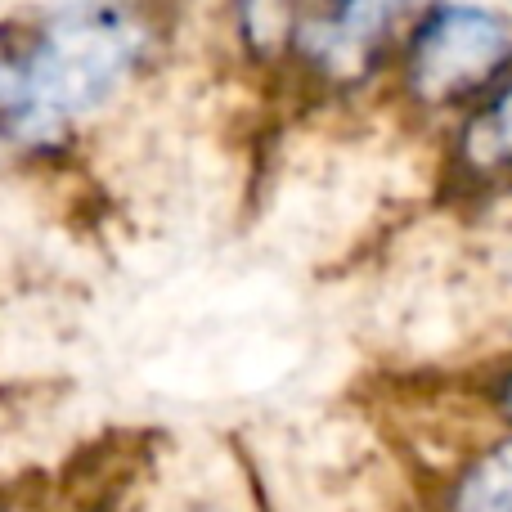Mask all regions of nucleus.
I'll return each mask as SVG.
<instances>
[{
	"label": "nucleus",
	"mask_w": 512,
	"mask_h": 512,
	"mask_svg": "<svg viewBox=\"0 0 512 512\" xmlns=\"http://www.w3.org/2000/svg\"><path fill=\"white\" fill-rule=\"evenodd\" d=\"M149 50V23L131 0H72L0 63V122L14 140L45 144L99 113Z\"/></svg>",
	"instance_id": "f257e3e1"
},
{
	"label": "nucleus",
	"mask_w": 512,
	"mask_h": 512,
	"mask_svg": "<svg viewBox=\"0 0 512 512\" xmlns=\"http://www.w3.org/2000/svg\"><path fill=\"white\" fill-rule=\"evenodd\" d=\"M512 72V14L477 0H436L409 23L400 86L418 108L477 104Z\"/></svg>",
	"instance_id": "f03ea898"
},
{
	"label": "nucleus",
	"mask_w": 512,
	"mask_h": 512,
	"mask_svg": "<svg viewBox=\"0 0 512 512\" xmlns=\"http://www.w3.org/2000/svg\"><path fill=\"white\" fill-rule=\"evenodd\" d=\"M409 9L414 0H306L288 50L324 77L355 81L387 54Z\"/></svg>",
	"instance_id": "7ed1b4c3"
},
{
	"label": "nucleus",
	"mask_w": 512,
	"mask_h": 512,
	"mask_svg": "<svg viewBox=\"0 0 512 512\" xmlns=\"http://www.w3.org/2000/svg\"><path fill=\"white\" fill-rule=\"evenodd\" d=\"M454 171L468 180H512V72L468 108L454 140Z\"/></svg>",
	"instance_id": "20e7f679"
},
{
	"label": "nucleus",
	"mask_w": 512,
	"mask_h": 512,
	"mask_svg": "<svg viewBox=\"0 0 512 512\" xmlns=\"http://www.w3.org/2000/svg\"><path fill=\"white\" fill-rule=\"evenodd\" d=\"M450 512H512V436L495 441L454 481Z\"/></svg>",
	"instance_id": "39448f33"
},
{
	"label": "nucleus",
	"mask_w": 512,
	"mask_h": 512,
	"mask_svg": "<svg viewBox=\"0 0 512 512\" xmlns=\"http://www.w3.org/2000/svg\"><path fill=\"white\" fill-rule=\"evenodd\" d=\"M306 0H234V18H239V36L252 54L274 59L292 45V27H297Z\"/></svg>",
	"instance_id": "423d86ee"
},
{
	"label": "nucleus",
	"mask_w": 512,
	"mask_h": 512,
	"mask_svg": "<svg viewBox=\"0 0 512 512\" xmlns=\"http://www.w3.org/2000/svg\"><path fill=\"white\" fill-rule=\"evenodd\" d=\"M499 405H504V414L512 418V373H508L504 382H499Z\"/></svg>",
	"instance_id": "0eeeda50"
},
{
	"label": "nucleus",
	"mask_w": 512,
	"mask_h": 512,
	"mask_svg": "<svg viewBox=\"0 0 512 512\" xmlns=\"http://www.w3.org/2000/svg\"><path fill=\"white\" fill-rule=\"evenodd\" d=\"M508 274H512V252H508Z\"/></svg>",
	"instance_id": "6e6552de"
}]
</instances>
